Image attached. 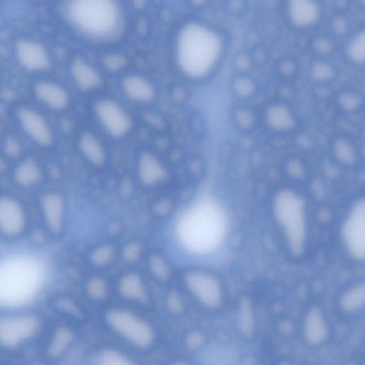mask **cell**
<instances>
[{"label":"cell","mask_w":365,"mask_h":365,"mask_svg":"<svg viewBox=\"0 0 365 365\" xmlns=\"http://www.w3.org/2000/svg\"><path fill=\"white\" fill-rule=\"evenodd\" d=\"M227 230L224 213L214 202L202 200L185 211L177 225L182 245L195 254L215 250L222 243Z\"/></svg>","instance_id":"obj_1"},{"label":"cell","mask_w":365,"mask_h":365,"mask_svg":"<svg viewBox=\"0 0 365 365\" xmlns=\"http://www.w3.org/2000/svg\"><path fill=\"white\" fill-rule=\"evenodd\" d=\"M64 12L76 29L93 38H112L121 28V12L115 0H67Z\"/></svg>","instance_id":"obj_2"},{"label":"cell","mask_w":365,"mask_h":365,"mask_svg":"<svg viewBox=\"0 0 365 365\" xmlns=\"http://www.w3.org/2000/svg\"><path fill=\"white\" fill-rule=\"evenodd\" d=\"M220 41L212 30L197 24L183 28L177 41V55L181 68L191 76L206 73L218 58Z\"/></svg>","instance_id":"obj_3"},{"label":"cell","mask_w":365,"mask_h":365,"mask_svg":"<svg viewBox=\"0 0 365 365\" xmlns=\"http://www.w3.org/2000/svg\"><path fill=\"white\" fill-rule=\"evenodd\" d=\"M274 213L282 230L287 248L295 256H302L307 250L309 227L304 200L290 191L277 195Z\"/></svg>","instance_id":"obj_4"},{"label":"cell","mask_w":365,"mask_h":365,"mask_svg":"<svg viewBox=\"0 0 365 365\" xmlns=\"http://www.w3.org/2000/svg\"><path fill=\"white\" fill-rule=\"evenodd\" d=\"M43 272L38 261L25 256L7 259L1 269V294L6 303L29 299L41 284Z\"/></svg>","instance_id":"obj_5"},{"label":"cell","mask_w":365,"mask_h":365,"mask_svg":"<svg viewBox=\"0 0 365 365\" xmlns=\"http://www.w3.org/2000/svg\"><path fill=\"white\" fill-rule=\"evenodd\" d=\"M339 235L346 256L356 263L365 264V199L349 207L341 220Z\"/></svg>","instance_id":"obj_6"},{"label":"cell","mask_w":365,"mask_h":365,"mask_svg":"<svg viewBox=\"0 0 365 365\" xmlns=\"http://www.w3.org/2000/svg\"><path fill=\"white\" fill-rule=\"evenodd\" d=\"M106 320L115 333L138 348H148L153 342L154 334L150 326L127 310L110 309Z\"/></svg>","instance_id":"obj_7"},{"label":"cell","mask_w":365,"mask_h":365,"mask_svg":"<svg viewBox=\"0 0 365 365\" xmlns=\"http://www.w3.org/2000/svg\"><path fill=\"white\" fill-rule=\"evenodd\" d=\"M39 327L38 319L31 314H19L1 319L0 341L6 347L19 345L32 337Z\"/></svg>","instance_id":"obj_8"},{"label":"cell","mask_w":365,"mask_h":365,"mask_svg":"<svg viewBox=\"0 0 365 365\" xmlns=\"http://www.w3.org/2000/svg\"><path fill=\"white\" fill-rule=\"evenodd\" d=\"M185 283L191 293L205 306L215 308L221 303L222 289L218 280L212 274L192 271L186 274Z\"/></svg>","instance_id":"obj_9"},{"label":"cell","mask_w":365,"mask_h":365,"mask_svg":"<svg viewBox=\"0 0 365 365\" xmlns=\"http://www.w3.org/2000/svg\"><path fill=\"white\" fill-rule=\"evenodd\" d=\"M96 115L105 130L113 137L125 135L131 128V120L125 110L110 99L98 101L95 106Z\"/></svg>","instance_id":"obj_10"},{"label":"cell","mask_w":365,"mask_h":365,"mask_svg":"<svg viewBox=\"0 0 365 365\" xmlns=\"http://www.w3.org/2000/svg\"><path fill=\"white\" fill-rule=\"evenodd\" d=\"M18 120L27 135L41 145H48L53 140L51 128L43 117L36 110L21 107L17 111Z\"/></svg>","instance_id":"obj_11"},{"label":"cell","mask_w":365,"mask_h":365,"mask_svg":"<svg viewBox=\"0 0 365 365\" xmlns=\"http://www.w3.org/2000/svg\"><path fill=\"white\" fill-rule=\"evenodd\" d=\"M302 330L304 338L309 345L321 346L328 340L330 327L322 308L314 306L308 309L303 321Z\"/></svg>","instance_id":"obj_12"},{"label":"cell","mask_w":365,"mask_h":365,"mask_svg":"<svg viewBox=\"0 0 365 365\" xmlns=\"http://www.w3.org/2000/svg\"><path fill=\"white\" fill-rule=\"evenodd\" d=\"M19 63L27 70L41 71L50 66V58L46 49L38 43L31 40H20L16 45Z\"/></svg>","instance_id":"obj_13"},{"label":"cell","mask_w":365,"mask_h":365,"mask_svg":"<svg viewBox=\"0 0 365 365\" xmlns=\"http://www.w3.org/2000/svg\"><path fill=\"white\" fill-rule=\"evenodd\" d=\"M24 225L25 216L21 205L11 197H1L0 200L1 232L8 237H14L21 232Z\"/></svg>","instance_id":"obj_14"},{"label":"cell","mask_w":365,"mask_h":365,"mask_svg":"<svg viewBox=\"0 0 365 365\" xmlns=\"http://www.w3.org/2000/svg\"><path fill=\"white\" fill-rule=\"evenodd\" d=\"M337 307L344 315H357L365 311V279L346 287L337 299Z\"/></svg>","instance_id":"obj_15"},{"label":"cell","mask_w":365,"mask_h":365,"mask_svg":"<svg viewBox=\"0 0 365 365\" xmlns=\"http://www.w3.org/2000/svg\"><path fill=\"white\" fill-rule=\"evenodd\" d=\"M291 21L299 27H309L319 19L321 11L316 0H288Z\"/></svg>","instance_id":"obj_16"},{"label":"cell","mask_w":365,"mask_h":365,"mask_svg":"<svg viewBox=\"0 0 365 365\" xmlns=\"http://www.w3.org/2000/svg\"><path fill=\"white\" fill-rule=\"evenodd\" d=\"M36 96L46 106L60 110L67 107L69 96L60 85L51 81H39L34 86Z\"/></svg>","instance_id":"obj_17"},{"label":"cell","mask_w":365,"mask_h":365,"mask_svg":"<svg viewBox=\"0 0 365 365\" xmlns=\"http://www.w3.org/2000/svg\"><path fill=\"white\" fill-rule=\"evenodd\" d=\"M42 210L48 227L54 232L61 230L64 214V202L56 192L45 195L42 199Z\"/></svg>","instance_id":"obj_18"},{"label":"cell","mask_w":365,"mask_h":365,"mask_svg":"<svg viewBox=\"0 0 365 365\" xmlns=\"http://www.w3.org/2000/svg\"><path fill=\"white\" fill-rule=\"evenodd\" d=\"M71 75L77 86L84 91L98 87L101 82L99 73L81 58L73 61L71 67Z\"/></svg>","instance_id":"obj_19"},{"label":"cell","mask_w":365,"mask_h":365,"mask_svg":"<svg viewBox=\"0 0 365 365\" xmlns=\"http://www.w3.org/2000/svg\"><path fill=\"white\" fill-rule=\"evenodd\" d=\"M122 87L129 98L138 102L148 101L152 99L154 94L151 85L138 76L126 77L123 81Z\"/></svg>","instance_id":"obj_20"},{"label":"cell","mask_w":365,"mask_h":365,"mask_svg":"<svg viewBox=\"0 0 365 365\" xmlns=\"http://www.w3.org/2000/svg\"><path fill=\"white\" fill-rule=\"evenodd\" d=\"M80 150L84 157L95 165H101L106 159L104 148L99 140L93 134L86 133L78 141Z\"/></svg>","instance_id":"obj_21"},{"label":"cell","mask_w":365,"mask_h":365,"mask_svg":"<svg viewBox=\"0 0 365 365\" xmlns=\"http://www.w3.org/2000/svg\"><path fill=\"white\" fill-rule=\"evenodd\" d=\"M14 176L18 184L23 186H30L40 180L41 172L35 161L31 159H26L17 165Z\"/></svg>","instance_id":"obj_22"},{"label":"cell","mask_w":365,"mask_h":365,"mask_svg":"<svg viewBox=\"0 0 365 365\" xmlns=\"http://www.w3.org/2000/svg\"><path fill=\"white\" fill-rule=\"evenodd\" d=\"M138 174L143 183L152 184L161 178L163 170L153 157L143 154L139 160Z\"/></svg>","instance_id":"obj_23"},{"label":"cell","mask_w":365,"mask_h":365,"mask_svg":"<svg viewBox=\"0 0 365 365\" xmlns=\"http://www.w3.org/2000/svg\"><path fill=\"white\" fill-rule=\"evenodd\" d=\"M120 292L127 297L143 300L146 294L140 279L135 274L125 276L120 284Z\"/></svg>","instance_id":"obj_24"},{"label":"cell","mask_w":365,"mask_h":365,"mask_svg":"<svg viewBox=\"0 0 365 365\" xmlns=\"http://www.w3.org/2000/svg\"><path fill=\"white\" fill-rule=\"evenodd\" d=\"M346 52L348 57L353 62L359 64L365 63V29L359 31L351 38Z\"/></svg>","instance_id":"obj_25"},{"label":"cell","mask_w":365,"mask_h":365,"mask_svg":"<svg viewBox=\"0 0 365 365\" xmlns=\"http://www.w3.org/2000/svg\"><path fill=\"white\" fill-rule=\"evenodd\" d=\"M101 364L109 365H123L130 364L123 354L113 350H106L99 356Z\"/></svg>","instance_id":"obj_26"},{"label":"cell","mask_w":365,"mask_h":365,"mask_svg":"<svg viewBox=\"0 0 365 365\" xmlns=\"http://www.w3.org/2000/svg\"><path fill=\"white\" fill-rule=\"evenodd\" d=\"M71 338V336L68 331L64 329L59 330L52 342L51 348V354L56 356L59 354L68 344Z\"/></svg>","instance_id":"obj_27"},{"label":"cell","mask_w":365,"mask_h":365,"mask_svg":"<svg viewBox=\"0 0 365 365\" xmlns=\"http://www.w3.org/2000/svg\"><path fill=\"white\" fill-rule=\"evenodd\" d=\"M151 262L153 272L159 277L165 278L168 275V269L164 262L159 258H155Z\"/></svg>","instance_id":"obj_28"},{"label":"cell","mask_w":365,"mask_h":365,"mask_svg":"<svg viewBox=\"0 0 365 365\" xmlns=\"http://www.w3.org/2000/svg\"><path fill=\"white\" fill-rule=\"evenodd\" d=\"M105 64L110 70H118L125 65V60L118 56H110L105 59Z\"/></svg>","instance_id":"obj_29"},{"label":"cell","mask_w":365,"mask_h":365,"mask_svg":"<svg viewBox=\"0 0 365 365\" xmlns=\"http://www.w3.org/2000/svg\"><path fill=\"white\" fill-rule=\"evenodd\" d=\"M5 150L9 155L15 156L20 152V145L16 139L9 138L5 142Z\"/></svg>","instance_id":"obj_30"}]
</instances>
